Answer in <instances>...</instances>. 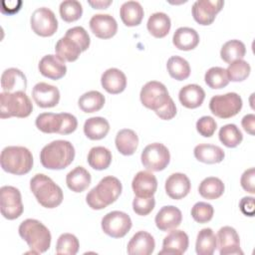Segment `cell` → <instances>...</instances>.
<instances>
[{
	"mask_svg": "<svg viewBox=\"0 0 255 255\" xmlns=\"http://www.w3.org/2000/svg\"><path fill=\"white\" fill-rule=\"evenodd\" d=\"M35 124L38 129L45 133L69 134L78 127L76 117L69 113H42L36 118Z\"/></svg>",
	"mask_w": 255,
	"mask_h": 255,
	"instance_id": "obj_6",
	"label": "cell"
},
{
	"mask_svg": "<svg viewBox=\"0 0 255 255\" xmlns=\"http://www.w3.org/2000/svg\"><path fill=\"white\" fill-rule=\"evenodd\" d=\"M246 54V47L239 40H229L223 44L220 50L221 59L230 64L236 60L242 59Z\"/></svg>",
	"mask_w": 255,
	"mask_h": 255,
	"instance_id": "obj_39",
	"label": "cell"
},
{
	"mask_svg": "<svg viewBox=\"0 0 255 255\" xmlns=\"http://www.w3.org/2000/svg\"><path fill=\"white\" fill-rule=\"evenodd\" d=\"M188 236L183 230L172 229L163 239L162 249L158 254H183L188 248Z\"/></svg>",
	"mask_w": 255,
	"mask_h": 255,
	"instance_id": "obj_19",
	"label": "cell"
},
{
	"mask_svg": "<svg viewBox=\"0 0 255 255\" xmlns=\"http://www.w3.org/2000/svg\"><path fill=\"white\" fill-rule=\"evenodd\" d=\"M112 0H96V1H88V3L95 9H106L108 6L112 4Z\"/></svg>",
	"mask_w": 255,
	"mask_h": 255,
	"instance_id": "obj_54",
	"label": "cell"
},
{
	"mask_svg": "<svg viewBox=\"0 0 255 255\" xmlns=\"http://www.w3.org/2000/svg\"><path fill=\"white\" fill-rule=\"evenodd\" d=\"M18 231L21 238L27 242L32 253H44L50 248L52 236L50 230L41 221L28 218L21 222Z\"/></svg>",
	"mask_w": 255,
	"mask_h": 255,
	"instance_id": "obj_3",
	"label": "cell"
},
{
	"mask_svg": "<svg viewBox=\"0 0 255 255\" xmlns=\"http://www.w3.org/2000/svg\"><path fill=\"white\" fill-rule=\"evenodd\" d=\"M206 85L214 90L222 89L229 84L226 70L221 67H212L204 75Z\"/></svg>",
	"mask_w": 255,
	"mask_h": 255,
	"instance_id": "obj_42",
	"label": "cell"
},
{
	"mask_svg": "<svg viewBox=\"0 0 255 255\" xmlns=\"http://www.w3.org/2000/svg\"><path fill=\"white\" fill-rule=\"evenodd\" d=\"M172 43L178 50H193L199 43V35L193 28L179 27L173 34Z\"/></svg>",
	"mask_w": 255,
	"mask_h": 255,
	"instance_id": "obj_27",
	"label": "cell"
},
{
	"mask_svg": "<svg viewBox=\"0 0 255 255\" xmlns=\"http://www.w3.org/2000/svg\"><path fill=\"white\" fill-rule=\"evenodd\" d=\"M75 158L74 145L64 139L53 140L46 144L40 152V161L48 169H64Z\"/></svg>",
	"mask_w": 255,
	"mask_h": 255,
	"instance_id": "obj_1",
	"label": "cell"
},
{
	"mask_svg": "<svg viewBox=\"0 0 255 255\" xmlns=\"http://www.w3.org/2000/svg\"><path fill=\"white\" fill-rule=\"evenodd\" d=\"M30 23L33 32L41 37H50L58 29V20L55 13L47 7L37 8L31 15Z\"/></svg>",
	"mask_w": 255,
	"mask_h": 255,
	"instance_id": "obj_13",
	"label": "cell"
},
{
	"mask_svg": "<svg viewBox=\"0 0 255 255\" xmlns=\"http://www.w3.org/2000/svg\"><path fill=\"white\" fill-rule=\"evenodd\" d=\"M218 136L220 141L227 147H236L243 139L241 130L234 124H227L223 126L219 129Z\"/></svg>",
	"mask_w": 255,
	"mask_h": 255,
	"instance_id": "obj_41",
	"label": "cell"
},
{
	"mask_svg": "<svg viewBox=\"0 0 255 255\" xmlns=\"http://www.w3.org/2000/svg\"><path fill=\"white\" fill-rule=\"evenodd\" d=\"M0 163L3 170L12 174L23 175L32 169L33 155L27 147L10 145L2 149Z\"/></svg>",
	"mask_w": 255,
	"mask_h": 255,
	"instance_id": "obj_5",
	"label": "cell"
},
{
	"mask_svg": "<svg viewBox=\"0 0 255 255\" xmlns=\"http://www.w3.org/2000/svg\"><path fill=\"white\" fill-rule=\"evenodd\" d=\"M38 69L44 77L55 81L63 78L67 73L65 62L57 55L52 54L46 55L40 60Z\"/></svg>",
	"mask_w": 255,
	"mask_h": 255,
	"instance_id": "obj_20",
	"label": "cell"
},
{
	"mask_svg": "<svg viewBox=\"0 0 255 255\" xmlns=\"http://www.w3.org/2000/svg\"><path fill=\"white\" fill-rule=\"evenodd\" d=\"M61 18L66 22H74L81 18L83 14L82 4L77 0H65L59 7Z\"/></svg>",
	"mask_w": 255,
	"mask_h": 255,
	"instance_id": "obj_45",
	"label": "cell"
},
{
	"mask_svg": "<svg viewBox=\"0 0 255 255\" xmlns=\"http://www.w3.org/2000/svg\"><path fill=\"white\" fill-rule=\"evenodd\" d=\"M217 128V124L212 117L203 116L196 122V129L204 137H210L213 135Z\"/></svg>",
	"mask_w": 255,
	"mask_h": 255,
	"instance_id": "obj_49",
	"label": "cell"
},
{
	"mask_svg": "<svg viewBox=\"0 0 255 255\" xmlns=\"http://www.w3.org/2000/svg\"><path fill=\"white\" fill-rule=\"evenodd\" d=\"M92 177L90 172L83 166H76L66 176V183L69 189L74 192H83L86 190L90 183Z\"/></svg>",
	"mask_w": 255,
	"mask_h": 255,
	"instance_id": "obj_29",
	"label": "cell"
},
{
	"mask_svg": "<svg viewBox=\"0 0 255 255\" xmlns=\"http://www.w3.org/2000/svg\"><path fill=\"white\" fill-rule=\"evenodd\" d=\"M217 247L216 236L211 228L201 229L196 238L195 251L198 255H212Z\"/></svg>",
	"mask_w": 255,
	"mask_h": 255,
	"instance_id": "obj_35",
	"label": "cell"
},
{
	"mask_svg": "<svg viewBox=\"0 0 255 255\" xmlns=\"http://www.w3.org/2000/svg\"><path fill=\"white\" fill-rule=\"evenodd\" d=\"M112 162V152L105 146H94L88 153V163L96 170H104Z\"/></svg>",
	"mask_w": 255,
	"mask_h": 255,
	"instance_id": "obj_37",
	"label": "cell"
},
{
	"mask_svg": "<svg viewBox=\"0 0 255 255\" xmlns=\"http://www.w3.org/2000/svg\"><path fill=\"white\" fill-rule=\"evenodd\" d=\"M178 99L183 107L195 109L202 105L205 99V92L199 85L189 84L180 89Z\"/></svg>",
	"mask_w": 255,
	"mask_h": 255,
	"instance_id": "obj_25",
	"label": "cell"
},
{
	"mask_svg": "<svg viewBox=\"0 0 255 255\" xmlns=\"http://www.w3.org/2000/svg\"><path fill=\"white\" fill-rule=\"evenodd\" d=\"M105 102L106 99L102 93L99 91H89L79 98L78 105L84 113H95L104 107Z\"/></svg>",
	"mask_w": 255,
	"mask_h": 255,
	"instance_id": "obj_38",
	"label": "cell"
},
{
	"mask_svg": "<svg viewBox=\"0 0 255 255\" xmlns=\"http://www.w3.org/2000/svg\"><path fill=\"white\" fill-rule=\"evenodd\" d=\"M101 225L107 235L113 238H122L130 230L132 223L130 217L126 212L115 210L107 213L102 218Z\"/></svg>",
	"mask_w": 255,
	"mask_h": 255,
	"instance_id": "obj_12",
	"label": "cell"
},
{
	"mask_svg": "<svg viewBox=\"0 0 255 255\" xmlns=\"http://www.w3.org/2000/svg\"><path fill=\"white\" fill-rule=\"evenodd\" d=\"M213 213L212 205L203 201L196 202L191 208V216L198 223H207L212 219Z\"/></svg>",
	"mask_w": 255,
	"mask_h": 255,
	"instance_id": "obj_46",
	"label": "cell"
},
{
	"mask_svg": "<svg viewBox=\"0 0 255 255\" xmlns=\"http://www.w3.org/2000/svg\"><path fill=\"white\" fill-rule=\"evenodd\" d=\"M226 73L229 81L232 82H242L248 78L251 72L250 65L243 59L236 60L229 64Z\"/></svg>",
	"mask_w": 255,
	"mask_h": 255,
	"instance_id": "obj_44",
	"label": "cell"
},
{
	"mask_svg": "<svg viewBox=\"0 0 255 255\" xmlns=\"http://www.w3.org/2000/svg\"><path fill=\"white\" fill-rule=\"evenodd\" d=\"M216 241L220 255H243V251L240 248L239 235L233 227H221L217 232Z\"/></svg>",
	"mask_w": 255,
	"mask_h": 255,
	"instance_id": "obj_15",
	"label": "cell"
},
{
	"mask_svg": "<svg viewBox=\"0 0 255 255\" xmlns=\"http://www.w3.org/2000/svg\"><path fill=\"white\" fill-rule=\"evenodd\" d=\"M30 189L37 201L46 208L59 206L64 198L62 188L43 173H37L31 178Z\"/></svg>",
	"mask_w": 255,
	"mask_h": 255,
	"instance_id": "obj_4",
	"label": "cell"
},
{
	"mask_svg": "<svg viewBox=\"0 0 255 255\" xmlns=\"http://www.w3.org/2000/svg\"><path fill=\"white\" fill-rule=\"evenodd\" d=\"M141 163L150 171L163 170L170 161V154L168 148L160 143L153 142L146 145L141 152Z\"/></svg>",
	"mask_w": 255,
	"mask_h": 255,
	"instance_id": "obj_10",
	"label": "cell"
},
{
	"mask_svg": "<svg viewBox=\"0 0 255 255\" xmlns=\"http://www.w3.org/2000/svg\"><path fill=\"white\" fill-rule=\"evenodd\" d=\"M166 69L169 76L177 81H183L190 75L188 62L179 56H172L167 60Z\"/></svg>",
	"mask_w": 255,
	"mask_h": 255,
	"instance_id": "obj_40",
	"label": "cell"
},
{
	"mask_svg": "<svg viewBox=\"0 0 255 255\" xmlns=\"http://www.w3.org/2000/svg\"><path fill=\"white\" fill-rule=\"evenodd\" d=\"M139 98L141 104L154 113L162 110L171 99L166 87L157 81L147 82L141 88Z\"/></svg>",
	"mask_w": 255,
	"mask_h": 255,
	"instance_id": "obj_8",
	"label": "cell"
},
{
	"mask_svg": "<svg viewBox=\"0 0 255 255\" xmlns=\"http://www.w3.org/2000/svg\"><path fill=\"white\" fill-rule=\"evenodd\" d=\"M90 28L96 37L110 39L118 31V23L110 14H96L90 19Z\"/></svg>",
	"mask_w": 255,
	"mask_h": 255,
	"instance_id": "obj_17",
	"label": "cell"
},
{
	"mask_svg": "<svg viewBox=\"0 0 255 255\" xmlns=\"http://www.w3.org/2000/svg\"><path fill=\"white\" fill-rule=\"evenodd\" d=\"M255 169L254 167L248 168L246 169L242 175H241V179H240V183L242 188L251 193L254 194L255 193Z\"/></svg>",
	"mask_w": 255,
	"mask_h": 255,
	"instance_id": "obj_50",
	"label": "cell"
},
{
	"mask_svg": "<svg viewBox=\"0 0 255 255\" xmlns=\"http://www.w3.org/2000/svg\"><path fill=\"white\" fill-rule=\"evenodd\" d=\"M242 128L246 132L253 135L254 134V128H255V115L254 114H248L243 117L241 121Z\"/></svg>",
	"mask_w": 255,
	"mask_h": 255,
	"instance_id": "obj_53",
	"label": "cell"
},
{
	"mask_svg": "<svg viewBox=\"0 0 255 255\" xmlns=\"http://www.w3.org/2000/svg\"><path fill=\"white\" fill-rule=\"evenodd\" d=\"M101 84L108 93L113 95L120 94L124 92L127 87V77L120 69L110 68L103 73Z\"/></svg>",
	"mask_w": 255,
	"mask_h": 255,
	"instance_id": "obj_24",
	"label": "cell"
},
{
	"mask_svg": "<svg viewBox=\"0 0 255 255\" xmlns=\"http://www.w3.org/2000/svg\"><path fill=\"white\" fill-rule=\"evenodd\" d=\"M191 188V183L186 174L175 172L170 174L165 180L166 194L175 200L185 197Z\"/></svg>",
	"mask_w": 255,
	"mask_h": 255,
	"instance_id": "obj_21",
	"label": "cell"
},
{
	"mask_svg": "<svg viewBox=\"0 0 255 255\" xmlns=\"http://www.w3.org/2000/svg\"><path fill=\"white\" fill-rule=\"evenodd\" d=\"M110 130L109 122L102 117H92L84 124V132L86 136L93 140L104 138Z\"/></svg>",
	"mask_w": 255,
	"mask_h": 255,
	"instance_id": "obj_33",
	"label": "cell"
},
{
	"mask_svg": "<svg viewBox=\"0 0 255 255\" xmlns=\"http://www.w3.org/2000/svg\"><path fill=\"white\" fill-rule=\"evenodd\" d=\"M65 36L72 39L80 47L82 52L88 50V48L90 47V36L82 26H75L68 29Z\"/></svg>",
	"mask_w": 255,
	"mask_h": 255,
	"instance_id": "obj_47",
	"label": "cell"
},
{
	"mask_svg": "<svg viewBox=\"0 0 255 255\" xmlns=\"http://www.w3.org/2000/svg\"><path fill=\"white\" fill-rule=\"evenodd\" d=\"M0 209L6 219L13 220L21 216L24 207L18 188L11 185H4L0 188Z\"/></svg>",
	"mask_w": 255,
	"mask_h": 255,
	"instance_id": "obj_11",
	"label": "cell"
},
{
	"mask_svg": "<svg viewBox=\"0 0 255 255\" xmlns=\"http://www.w3.org/2000/svg\"><path fill=\"white\" fill-rule=\"evenodd\" d=\"M1 87L4 92L11 93L12 91L25 92L27 87L26 76L17 68L6 69L1 76Z\"/></svg>",
	"mask_w": 255,
	"mask_h": 255,
	"instance_id": "obj_26",
	"label": "cell"
},
{
	"mask_svg": "<svg viewBox=\"0 0 255 255\" xmlns=\"http://www.w3.org/2000/svg\"><path fill=\"white\" fill-rule=\"evenodd\" d=\"M143 14V8L137 1H127L120 8L121 19L128 27L139 25Z\"/></svg>",
	"mask_w": 255,
	"mask_h": 255,
	"instance_id": "obj_28",
	"label": "cell"
},
{
	"mask_svg": "<svg viewBox=\"0 0 255 255\" xmlns=\"http://www.w3.org/2000/svg\"><path fill=\"white\" fill-rule=\"evenodd\" d=\"M33 111V105L29 97L23 91L13 93L2 92L0 94V117L27 118Z\"/></svg>",
	"mask_w": 255,
	"mask_h": 255,
	"instance_id": "obj_7",
	"label": "cell"
},
{
	"mask_svg": "<svg viewBox=\"0 0 255 255\" xmlns=\"http://www.w3.org/2000/svg\"><path fill=\"white\" fill-rule=\"evenodd\" d=\"M155 205V200L153 196L150 197H138L135 196L132 201L133 211L140 216H145L149 214Z\"/></svg>",
	"mask_w": 255,
	"mask_h": 255,
	"instance_id": "obj_48",
	"label": "cell"
},
{
	"mask_svg": "<svg viewBox=\"0 0 255 255\" xmlns=\"http://www.w3.org/2000/svg\"><path fill=\"white\" fill-rule=\"evenodd\" d=\"M224 189L225 186L223 181L215 176H209L204 178L198 186L199 194L203 198L209 200L219 198L223 194Z\"/></svg>",
	"mask_w": 255,
	"mask_h": 255,
	"instance_id": "obj_34",
	"label": "cell"
},
{
	"mask_svg": "<svg viewBox=\"0 0 255 255\" xmlns=\"http://www.w3.org/2000/svg\"><path fill=\"white\" fill-rule=\"evenodd\" d=\"M181 220V211L173 205H166L161 207L154 218L156 227L161 231H169L177 228L180 225Z\"/></svg>",
	"mask_w": 255,
	"mask_h": 255,
	"instance_id": "obj_22",
	"label": "cell"
},
{
	"mask_svg": "<svg viewBox=\"0 0 255 255\" xmlns=\"http://www.w3.org/2000/svg\"><path fill=\"white\" fill-rule=\"evenodd\" d=\"M154 248L152 235L146 231H138L128 241L127 251L129 255H150Z\"/></svg>",
	"mask_w": 255,
	"mask_h": 255,
	"instance_id": "obj_23",
	"label": "cell"
},
{
	"mask_svg": "<svg viewBox=\"0 0 255 255\" xmlns=\"http://www.w3.org/2000/svg\"><path fill=\"white\" fill-rule=\"evenodd\" d=\"M116 146L124 155H131L134 153L138 145V137L135 131L129 128L121 129L116 135Z\"/></svg>",
	"mask_w": 255,
	"mask_h": 255,
	"instance_id": "obj_32",
	"label": "cell"
},
{
	"mask_svg": "<svg viewBox=\"0 0 255 255\" xmlns=\"http://www.w3.org/2000/svg\"><path fill=\"white\" fill-rule=\"evenodd\" d=\"M239 207L241 212L246 216L254 215V197L253 196H245L239 202Z\"/></svg>",
	"mask_w": 255,
	"mask_h": 255,
	"instance_id": "obj_52",
	"label": "cell"
},
{
	"mask_svg": "<svg viewBox=\"0 0 255 255\" xmlns=\"http://www.w3.org/2000/svg\"><path fill=\"white\" fill-rule=\"evenodd\" d=\"M146 27L148 32L155 38L165 37L171 27L170 18L163 12H155L151 14L147 20Z\"/></svg>",
	"mask_w": 255,
	"mask_h": 255,
	"instance_id": "obj_31",
	"label": "cell"
},
{
	"mask_svg": "<svg viewBox=\"0 0 255 255\" xmlns=\"http://www.w3.org/2000/svg\"><path fill=\"white\" fill-rule=\"evenodd\" d=\"M224 5L222 0H197L192 5V16L200 25H210Z\"/></svg>",
	"mask_w": 255,
	"mask_h": 255,
	"instance_id": "obj_14",
	"label": "cell"
},
{
	"mask_svg": "<svg viewBox=\"0 0 255 255\" xmlns=\"http://www.w3.org/2000/svg\"><path fill=\"white\" fill-rule=\"evenodd\" d=\"M80 243L78 238L71 233H63L56 244V253L59 255H75L78 253Z\"/></svg>",
	"mask_w": 255,
	"mask_h": 255,
	"instance_id": "obj_43",
	"label": "cell"
},
{
	"mask_svg": "<svg viewBox=\"0 0 255 255\" xmlns=\"http://www.w3.org/2000/svg\"><path fill=\"white\" fill-rule=\"evenodd\" d=\"M242 99L236 93L216 95L210 99L209 109L211 113L220 119H229L236 116L242 109Z\"/></svg>",
	"mask_w": 255,
	"mask_h": 255,
	"instance_id": "obj_9",
	"label": "cell"
},
{
	"mask_svg": "<svg viewBox=\"0 0 255 255\" xmlns=\"http://www.w3.org/2000/svg\"><path fill=\"white\" fill-rule=\"evenodd\" d=\"M193 153L197 160L208 164L221 162L225 156L224 150L220 146L208 143H201L196 145L194 147Z\"/></svg>",
	"mask_w": 255,
	"mask_h": 255,
	"instance_id": "obj_30",
	"label": "cell"
},
{
	"mask_svg": "<svg viewBox=\"0 0 255 255\" xmlns=\"http://www.w3.org/2000/svg\"><path fill=\"white\" fill-rule=\"evenodd\" d=\"M155 114L161 120H165V121L171 120L173 117H175V115H176V107H175V104H174L173 100L170 99L168 104L162 110L155 112Z\"/></svg>",
	"mask_w": 255,
	"mask_h": 255,
	"instance_id": "obj_51",
	"label": "cell"
},
{
	"mask_svg": "<svg viewBox=\"0 0 255 255\" xmlns=\"http://www.w3.org/2000/svg\"><path fill=\"white\" fill-rule=\"evenodd\" d=\"M122 190L123 186L120 179L109 175L102 178L100 182L88 192L86 201L94 210L104 209L119 198Z\"/></svg>",
	"mask_w": 255,
	"mask_h": 255,
	"instance_id": "obj_2",
	"label": "cell"
},
{
	"mask_svg": "<svg viewBox=\"0 0 255 255\" xmlns=\"http://www.w3.org/2000/svg\"><path fill=\"white\" fill-rule=\"evenodd\" d=\"M34 102L40 108H53L59 104L60 91L57 87L40 82L37 83L32 90Z\"/></svg>",
	"mask_w": 255,
	"mask_h": 255,
	"instance_id": "obj_16",
	"label": "cell"
},
{
	"mask_svg": "<svg viewBox=\"0 0 255 255\" xmlns=\"http://www.w3.org/2000/svg\"><path fill=\"white\" fill-rule=\"evenodd\" d=\"M55 51L57 56L60 57L64 62H74L82 53L80 47L72 39L66 36L58 40L55 46Z\"/></svg>",
	"mask_w": 255,
	"mask_h": 255,
	"instance_id": "obj_36",
	"label": "cell"
},
{
	"mask_svg": "<svg viewBox=\"0 0 255 255\" xmlns=\"http://www.w3.org/2000/svg\"><path fill=\"white\" fill-rule=\"evenodd\" d=\"M132 190L135 196L138 197H150L156 191L157 180L153 173L147 170L138 171L131 182Z\"/></svg>",
	"mask_w": 255,
	"mask_h": 255,
	"instance_id": "obj_18",
	"label": "cell"
}]
</instances>
